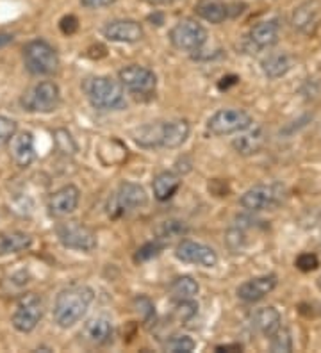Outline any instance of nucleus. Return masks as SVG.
Returning <instances> with one entry per match:
<instances>
[{
	"mask_svg": "<svg viewBox=\"0 0 321 353\" xmlns=\"http://www.w3.org/2000/svg\"><path fill=\"white\" fill-rule=\"evenodd\" d=\"M291 23L298 32L305 36L316 34L321 23V2L320 0H307L300 4L293 13Z\"/></svg>",
	"mask_w": 321,
	"mask_h": 353,
	"instance_id": "15",
	"label": "nucleus"
},
{
	"mask_svg": "<svg viewBox=\"0 0 321 353\" xmlns=\"http://www.w3.org/2000/svg\"><path fill=\"white\" fill-rule=\"evenodd\" d=\"M175 257L180 263L195 264V266L202 268H214L218 264V254L211 248V246L204 245V243L191 241V239H184L180 241L175 248Z\"/></svg>",
	"mask_w": 321,
	"mask_h": 353,
	"instance_id": "12",
	"label": "nucleus"
},
{
	"mask_svg": "<svg viewBox=\"0 0 321 353\" xmlns=\"http://www.w3.org/2000/svg\"><path fill=\"white\" fill-rule=\"evenodd\" d=\"M284 196H286V188L278 182L257 184L241 194L240 203L243 209L250 212L268 211V209H275L277 205H280L284 202Z\"/></svg>",
	"mask_w": 321,
	"mask_h": 353,
	"instance_id": "5",
	"label": "nucleus"
},
{
	"mask_svg": "<svg viewBox=\"0 0 321 353\" xmlns=\"http://www.w3.org/2000/svg\"><path fill=\"white\" fill-rule=\"evenodd\" d=\"M266 145V132L261 125H252L237 136L232 141V148L240 155L250 157L255 155L264 148Z\"/></svg>",
	"mask_w": 321,
	"mask_h": 353,
	"instance_id": "17",
	"label": "nucleus"
},
{
	"mask_svg": "<svg viewBox=\"0 0 321 353\" xmlns=\"http://www.w3.org/2000/svg\"><path fill=\"white\" fill-rule=\"evenodd\" d=\"M148 199L139 184L134 182H121L118 190L109 196L107 202V214L113 220H120L124 216L136 212L146 205Z\"/></svg>",
	"mask_w": 321,
	"mask_h": 353,
	"instance_id": "3",
	"label": "nucleus"
},
{
	"mask_svg": "<svg viewBox=\"0 0 321 353\" xmlns=\"http://www.w3.org/2000/svg\"><path fill=\"white\" fill-rule=\"evenodd\" d=\"M102 34L115 43H137L145 36V30H143L142 23H137L136 20L121 18V20H113V22L106 23Z\"/></svg>",
	"mask_w": 321,
	"mask_h": 353,
	"instance_id": "14",
	"label": "nucleus"
},
{
	"mask_svg": "<svg viewBox=\"0 0 321 353\" xmlns=\"http://www.w3.org/2000/svg\"><path fill=\"white\" fill-rule=\"evenodd\" d=\"M61 102V91L56 82L52 81H41L38 84L27 90L23 97L20 99L21 108L27 112H47L56 111L57 105Z\"/></svg>",
	"mask_w": 321,
	"mask_h": 353,
	"instance_id": "6",
	"label": "nucleus"
},
{
	"mask_svg": "<svg viewBox=\"0 0 321 353\" xmlns=\"http://www.w3.org/2000/svg\"><path fill=\"white\" fill-rule=\"evenodd\" d=\"M56 236L61 245L68 250L84 252L91 254L97 248V234L90 227L79 223V221H64L59 223L56 228Z\"/></svg>",
	"mask_w": 321,
	"mask_h": 353,
	"instance_id": "8",
	"label": "nucleus"
},
{
	"mask_svg": "<svg viewBox=\"0 0 321 353\" xmlns=\"http://www.w3.org/2000/svg\"><path fill=\"white\" fill-rule=\"evenodd\" d=\"M253 125V120L244 109H220L207 120V132L213 136L240 134Z\"/></svg>",
	"mask_w": 321,
	"mask_h": 353,
	"instance_id": "7",
	"label": "nucleus"
},
{
	"mask_svg": "<svg viewBox=\"0 0 321 353\" xmlns=\"http://www.w3.org/2000/svg\"><path fill=\"white\" fill-rule=\"evenodd\" d=\"M118 81L134 97H150L155 93V88H157V77L154 70L139 65H130L120 70Z\"/></svg>",
	"mask_w": 321,
	"mask_h": 353,
	"instance_id": "11",
	"label": "nucleus"
},
{
	"mask_svg": "<svg viewBox=\"0 0 321 353\" xmlns=\"http://www.w3.org/2000/svg\"><path fill=\"white\" fill-rule=\"evenodd\" d=\"M59 27H61V30H63L64 34L72 36V34H75V32H77L79 20L75 17H73V14H68V17L61 18Z\"/></svg>",
	"mask_w": 321,
	"mask_h": 353,
	"instance_id": "39",
	"label": "nucleus"
},
{
	"mask_svg": "<svg viewBox=\"0 0 321 353\" xmlns=\"http://www.w3.org/2000/svg\"><path fill=\"white\" fill-rule=\"evenodd\" d=\"M191 125L188 120H170L161 123V148H179L188 141Z\"/></svg>",
	"mask_w": 321,
	"mask_h": 353,
	"instance_id": "18",
	"label": "nucleus"
},
{
	"mask_svg": "<svg viewBox=\"0 0 321 353\" xmlns=\"http://www.w3.org/2000/svg\"><path fill=\"white\" fill-rule=\"evenodd\" d=\"M82 337L93 346L107 345V343H111L113 339V323L107 318H104V316L91 318L90 321L84 325Z\"/></svg>",
	"mask_w": 321,
	"mask_h": 353,
	"instance_id": "21",
	"label": "nucleus"
},
{
	"mask_svg": "<svg viewBox=\"0 0 321 353\" xmlns=\"http://www.w3.org/2000/svg\"><path fill=\"white\" fill-rule=\"evenodd\" d=\"M243 346L241 345H222L216 346V352H241Z\"/></svg>",
	"mask_w": 321,
	"mask_h": 353,
	"instance_id": "41",
	"label": "nucleus"
},
{
	"mask_svg": "<svg viewBox=\"0 0 321 353\" xmlns=\"http://www.w3.org/2000/svg\"><path fill=\"white\" fill-rule=\"evenodd\" d=\"M134 307H136V312L139 314V318L143 319V323H150L155 318V307L150 298L137 296L134 300Z\"/></svg>",
	"mask_w": 321,
	"mask_h": 353,
	"instance_id": "34",
	"label": "nucleus"
},
{
	"mask_svg": "<svg viewBox=\"0 0 321 353\" xmlns=\"http://www.w3.org/2000/svg\"><path fill=\"white\" fill-rule=\"evenodd\" d=\"M277 275H261L255 279H250L237 288V296L246 303H255L277 288Z\"/></svg>",
	"mask_w": 321,
	"mask_h": 353,
	"instance_id": "16",
	"label": "nucleus"
},
{
	"mask_svg": "<svg viewBox=\"0 0 321 353\" xmlns=\"http://www.w3.org/2000/svg\"><path fill=\"white\" fill-rule=\"evenodd\" d=\"M43 318V302L36 293H27L20 298L11 316V325L21 334H30Z\"/></svg>",
	"mask_w": 321,
	"mask_h": 353,
	"instance_id": "10",
	"label": "nucleus"
},
{
	"mask_svg": "<svg viewBox=\"0 0 321 353\" xmlns=\"http://www.w3.org/2000/svg\"><path fill=\"white\" fill-rule=\"evenodd\" d=\"M95 300L93 289L88 285H70L59 291L52 316L59 328H72L86 316Z\"/></svg>",
	"mask_w": 321,
	"mask_h": 353,
	"instance_id": "1",
	"label": "nucleus"
},
{
	"mask_svg": "<svg viewBox=\"0 0 321 353\" xmlns=\"http://www.w3.org/2000/svg\"><path fill=\"white\" fill-rule=\"evenodd\" d=\"M200 291V285L193 276L182 275L177 276L173 282L170 284V296L175 300V302H180V300H189V298H195Z\"/></svg>",
	"mask_w": 321,
	"mask_h": 353,
	"instance_id": "28",
	"label": "nucleus"
},
{
	"mask_svg": "<svg viewBox=\"0 0 321 353\" xmlns=\"http://www.w3.org/2000/svg\"><path fill=\"white\" fill-rule=\"evenodd\" d=\"M207 38L206 27L191 18L180 20L170 30V43L182 52H198L207 43Z\"/></svg>",
	"mask_w": 321,
	"mask_h": 353,
	"instance_id": "9",
	"label": "nucleus"
},
{
	"mask_svg": "<svg viewBox=\"0 0 321 353\" xmlns=\"http://www.w3.org/2000/svg\"><path fill=\"white\" fill-rule=\"evenodd\" d=\"M84 93L91 108L99 111H120L127 105L125 88L121 86V82L106 75L86 79Z\"/></svg>",
	"mask_w": 321,
	"mask_h": 353,
	"instance_id": "2",
	"label": "nucleus"
},
{
	"mask_svg": "<svg viewBox=\"0 0 321 353\" xmlns=\"http://www.w3.org/2000/svg\"><path fill=\"white\" fill-rule=\"evenodd\" d=\"M227 245L234 254H240L244 248V234L241 232L240 228L237 230H231L227 237Z\"/></svg>",
	"mask_w": 321,
	"mask_h": 353,
	"instance_id": "38",
	"label": "nucleus"
},
{
	"mask_svg": "<svg viewBox=\"0 0 321 353\" xmlns=\"http://www.w3.org/2000/svg\"><path fill=\"white\" fill-rule=\"evenodd\" d=\"M11 41H13V34H8V32H0V48L8 47Z\"/></svg>",
	"mask_w": 321,
	"mask_h": 353,
	"instance_id": "42",
	"label": "nucleus"
},
{
	"mask_svg": "<svg viewBox=\"0 0 321 353\" xmlns=\"http://www.w3.org/2000/svg\"><path fill=\"white\" fill-rule=\"evenodd\" d=\"M111 0H81V4L84 6V8H90V9H95V8H102V6L109 4Z\"/></svg>",
	"mask_w": 321,
	"mask_h": 353,
	"instance_id": "40",
	"label": "nucleus"
},
{
	"mask_svg": "<svg viewBox=\"0 0 321 353\" xmlns=\"http://www.w3.org/2000/svg\"><path fill=\"white\" fill-rule=\"evenodd\" d=\"M164 248H166V241L161 239V237H155L154 241L145 243V245L137 248L136 255H134V261H136V263H146L150 259H154L157 257V255L163 254Z\"/></svg>",
	"mask_w": 321,
	"mask_h": 353,
	"instance_id": "29",
	"label": "nucleus"
},
{
	"mask_svg": "<svg viewBox=\"0 0 321 353\" xmlns=\"http://www.w3.org/2000/svg\"><path fill=\"white\" fill-rule=\"evenodd\" d=\"M318 288L321 289V276H320V279H318Z\"/></svg>",
	"mask_w": 321,
	"mask_h": 353,
	"instance_id": "44",
	"label": "nucleus"
},
{
	"mask_svg": "<svg viewBox=\"0 0 321 353\" xmlns=\"http://www.w3.org/2000/svg\"><path fill=\"white\" fill-rule=\"evenodd\" d=\"M150 4H168V2H173V0H148Z\"/></svg>",
	"mask_w": 321,
	"mask_h": 353,
	"instance_id": "43",
	"label": "nucleus"
},
{
	"mask_svg": "<svg viewBox=\"0 0 321 353\" xmlns=\"http://www.w3.org/2000/svg\"><path fill=\"white\" fill-rule=\"evenodd\" d=\"M32 237L26 232H8L0 236V255L20 254L29 250Z\"/></svg>",
	"mask_w": 321,
	"mask_h": 353,
	"instance_id": "26",
	"label": "nucleus"
},
{
	"mask_svg": "<svg viewBox=\"0 0 321 353\" xmlns=\"http://www.w3.org/2000/svg\"><path fill=\"white\" fill-rule=\"evenodd\" d=\"M195 13L209 23H222L227 18L228 9L222 0H200L195 6Z\"/></svg>",
	"mask_w": 321,
	"mask_h": 353,
	"instance_id": "25",
	"label": "nucleus"
},
{
	"mask_svg": "<svg viewBox=\"0 0 321 353\" xmlns=\"http://www.w3.org/2000/svg\"><path fill=\"white\" fill-rule=\"evenodd\" d=\"M23 63L32 75H52L59 68V56L48 41L32 39L23 47Z\"/></svg>",
	"mask_w": 321,
	"mask_h": 353,
	"instance_id": "4",
	"label": "nucleus"
},
{
	"mask_svg": "<svg viewBox=\"0 0 321 353\" xmlns=\"http://www.w3.org/2000/svg\"><path fill=\"white\" fill-rule=\"evenodd\" d=\"M175 318L179 319L180 323H186L189 319H193L198 312V303L189 298V300H180V302H175Z\"/></svg>",
	"mask_w": 321,
	"mask_h": 353,
	"instance_id": "33",
	"label": "nucleus"
},
{
	"mask_svg": "<svg viewBox=\"0 0 321 353\" xmlns=\"http://www.w3.org/2000/svg\"><path fill=\"white\" fill-rule=\"evenodd\" d=\"M186 232V225L182 223V221H164L163 225H161V228H159V237L161 239H170V237H175V236H180V234Z\"/></svg>",
	"mask_w": 321,
	"mask_h": 353,
	"instance_id": "36",
	"label": "nucleus"
},
{
	"mask_svg": "<svg viewBox=\"0 0 321 353\" xmlns=\"http://www.w3.org/2000/svg\"><path fill=\"white\" fill-rule=\"evenodd\" d=\"M270 348L275 353H287L293 350L291 334L287 328H278L273 336H270Z\"/></svg>",
	"mask_w": 321,
	"mask_h": 353,
	"instance_id": "30",
	"label": "nucleus"
},
{
	"mask_svg": "<svg viewBox=\"0 0 321 353\" xmlns=\"http://www.w3.org/2000/svg\"><path fill=\"white\" fill-rule=\"evenodd\" d=\"M54 145H56L57 150L66 155H73L77 152V143L66 129H57L54 132Z\"/></svg>",
	"mask_w": 321,
	"mask_h": 353,
	"instance_id": "31",
	"label": "nucleus"
},
{
	"mask_svg": "<svg viewBox=\"0 0 321 353\" xmlns=\"http://www.w3.org/2000/svg\"><path fill=\"white\" fill-rule=\"evenodd\" d=\"M278 32H280V26L277 20H264L259 22L250 29L249 32V43L255 50H266V48L273 47L278 41Z\"/></svg>",
	"mask_w": 321,
	"mask_h": 353,
	"instance_id": "19",
	"label": "nucleus"
},
{
	"mask_svg": "<svg viewBox=\"0 0 321 353\" xmlns=\"http://www.w3.org/2000/svg\"><path fill=\"white\" fill-rule=\"evenodd\" d=\"M293 61L291 57L287 56L286 52H277V54H270L268 57H264L261 63L262 74L268 79H280L291 70Z\"/></svg>",
	"mask_w": 321,
	"mask_h": 353,
	"instance_id": "24",
	"label": "nucleus"
},
{
	"mask_svg": "<svg viewBox=\"0 0 321 353\" xmlns=\"http://www.w3.org/2000/svg\"><path fill=\"white\" fill-rule=\"evenodd\" d=\"M17 136V121L8 117H0V147L13 141Z\"/></svg>",
	"mask_w": 321,
	"mask_h": 353,
	"instance_id": "35",
	"label": "nucleus"
},
{
	"mask_svg": "<svg viewBox=\"0 0 321 353\" xmlns=\"http://www.w3.org/2000/svg\"><path fill=\"white\" fill-rule=\"evenodd\" d=\"M11 157L18 168H29L36 159L35 136L30 132H20L11 141Z\"/></svg>",
	"mask_w": 321,
	"mask_h": 353,
	"instance_id": "20",
	"label": "nucleus"
},
{
	"mask_svg": "<svg viewBox=\"0 0 321 353\" xmlns=\"http://www.w3.org/2000/svg\"><path fill=\"white\" fill-rule=\"evenodd\" d=\"M295 266L298 268L300 272H304V273L314 272V270L320 266V259H318L314 254H302L298 255V259L295 261Z\"/></svg>",
	"mask_w": 321,
	"mask_h": 353,
	"instance_id": "37",
	"label": "nucleus"
},
{
	"mask_svg": "<svg viewBox=\"0 0 321 353\" xmlns=\"http://www.w3.org/2000/svg\"><path fill=\"white\" fill-rule=\"evenodd\" d=\"M180 182H182L180 175H177L175 172H161L154 176V182H152L154 196L159 202H166L179 191Z\"/></svg>",
	"mask_w": 321,
	"mask_h": 353,
	"instance_id": "23",
	"label": "nucleus"
},
{
	"mask_svg": "<svg viewBox=\"0 0 321 353\" xmlns=\"http://www.w3.org/2000/svg\"><path fill=\"white\" fill-rule=\"evenodd\" d=\"M134 143L142 148H161V123H146L130 132Z\"/></svg>",
	"mask_w": 321,
	"mask_h": 353,
	"instance_id": "27",
	"label": "nucleus"
},
{
	"mask_svg": "<svg viewBox=\"0 0 321 353\" xmlns=\"http://www.w3.org/2000/svg\"><path fill=\"white\" fill-rule=\"evenodd\" d=\"M195 348H197V343L189 336H173L164 345V350L171 353H191Z\"/></svg>",
	"mask_w": 321,
	"mask_h": 353,
	"instance_id": "32",
	"label": "nucleus"
},
{
	"mask_svg": "<svg viewBox=\"0 0 321 353\" xmlns=\"http://www.w3.org/2000/svg\"><path fill=\"white\" fill-rule=\"evenodd\" d=\"M79 202H81V191L77 185L66 184L50 194L48 199V212L54 218H64L72 212L77 211Z\"/></svg>",
	"mask_w": 321,
	"mask_h": 353,
	"instance_id": "13",
	"label": "nucleus"
},
{
	"mask_svg": "<svg viewBox=\"0 0 321 353\" xmlns=\"http://www.w3.org/2000/svg\"><path fill=\"white\" fill-rule=\"evenodd\" d=\"M282 318L275 307H262V309L255 310L252 316V325L255 330H259L264 336H273L278 328L282 327Z\"/></svg>",
	"mask_w": 321,
	"mask_h": 353,
	"instance_id": "22",
	"label": "nucleus"
}]
</instances>
